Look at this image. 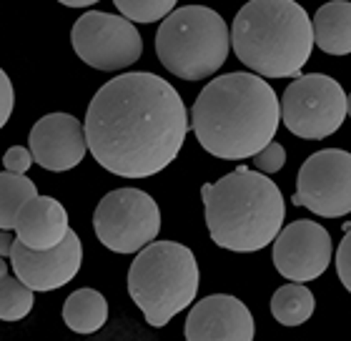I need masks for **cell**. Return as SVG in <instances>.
<instances>
[{
	"mask_svg": "<svg viewBox=\"0 0 351 341\" xmlns=\"http://www.w3.org/2000/svg\"><path fill=\"white\" fill-rule=\"evenodd\" d=\"M88 151L106 171L148 178L169 168L191 128L181 95L156 73H123L108 80L86 110Z\"/></svg>",
	"mask_w": 351,
	"mask_h": 341,
	"instance_id": "1",
	"label": "cell"
},
{
	"mask_svg": "<svg viewBox=\"0 0 351 341\" xmlns=\"http://www.w3.org/2000/svg\"><path fill=\"white\" fill-rule=\"evenodd\" d=\"M281 103L254 73H226L198 93L191 128L206 153L221 161H246L276 138Z\"/></svg>",
	"mask_w": 351,
	"mask_h": 341,
	"instance_id": "2",
	"label": "cell"
},
{
	"mask_svg": "<svg viewBox=\"0 0 351 341\" xmlns=\"http://www.w3.org/2000/svg\"><path fill=\"white\" fill-rule=\"evenodd\" d=\"M206 226L216 246L251 254L276 241L286 218L284 196L269 176L239 166L201 186Z\"/></svg>",
	"mask_w": 351,
	"mask_h": 341,
	"instance_id": "3",
	"label": "cell"
},
{
	"mask_svg": "<svg viewBox=\"0 0 351 341\" xmlns=\"http://www.w3.org/2000/svg\"><path fill=\"white\" fill-rule=\"evenodd\" d=\"M231 45L258 78H299L314 51V25L293 0H251L236 13Z\"/></svg>",
	"mask_w": 351,
	"mask_h": 341,
	"instance_id": "4",
	"label": "cell"
},
{
	"mask_svg": "<svg viewBox=\"0 0 351 341\" xmlns=\"http://www.w3.org/2000/svg\"><path fill=\"white\" fill-rule=\"evenodd\" d=\"M128 294L151 327H166L198 294V263L189 246L154 241L128 269Z\"/></svg>",
	"mask_w": 351,
	"mask_h": 341,
	"instance_id": "5",
	"label": "cell"
},
{
	"mask_svg": "<svg viewBox=\"0 0 351 341\" xmlns=\"http://www.w3.org/2000/svg\"><path fill=\"white\" fill-rule=\"evenodd\" d=\"M231 33L216 10L204 5L176 8L156 33L163 68L181 80H206L228 58Z\"/></svg>",
	"mask_w": 351,
	"mask_h": 341,
	"instance_id": "6",
	"label": "cell"
},
{
	"mask_svg": "<svg viewBox=\"0 0 351 341\" xmlns=\"http://www.w3.org/2000/svg\"><path fill=\"white\" fill-rule=\"evenodd\" d=\"M278 103L284 126L293 136L306 141L329 138L346 118L344 88L324 73H308L291 80Z\"/></svg>",
	"mask_w": 351,
	"mask_h": 341,
	"instance_id": "7",
	"label": "cell"
},
{
	"mask_svg": "<svg viewBox=\"0 0 351 341\" xmlns=\"http://www.w3.org/2000/svg\"><path fill=\"white\" fill-rule=\"evenodd\" d=\"M95 236L116 254H136L161 231V209L146 191L116 189L101 198L93 213Z\"/></svg>",
	"mask_w": 351,
	"mask_h": 341,
	"instance_id": "8",
	"label": "cell"
},
{
	"mask_svg": "<svg viewBox=\"0 0 351 341\" xmlns=\"http://www.w3.org/2000/svg\"><path fill=\"white\" fill-rule=\"evenodd\" d=\"M71 45L78 58L95 71H123L143 53V40L123 15L88 10L71 30Z\"/></svg>",
	"mask_w": 351,
	"mask_h": 341,
	"instance_id": "9",
	"label": "cell"
},
{
	"mask_svg": "<svg viewBox=\"0 0 351 341\" xmlns=\"http://www.w3.org/2000/svg\"><path fill=\"white\" fill-rule=\"evenodd\" d=\"M291 201L324 218L351 213V153L324 148L308 156L299 171V186Z\"/></svg>",
	"mask_w": 351,
	"mask_h": 341,
	"instance_id": "10",
	"label": "cell"
},
{
	"mask_svg": "<svg viewBox=\"0 0 351 341\" xmlns=\"http://www.w3.org/2000/svg\"><path fill=\"white\" fill-rule=\"evenodd\" d=\"M331 263V236L322 224L296 218L274 241V266L286 281H314Z\"/></svg>",
	"mask_w": 351,
	"mask_h": 341,
	"instance_id": "11",
	"label": "cell"
},
{
	"mask_svg": "<svg viewBox=\"0 0 351 341\" xmlns=\"http://www.w3.org/2000/svg\"><path fill=\"white\" fill-rule=\"evenodd\" d=\"M5 256L10 259V266L15 276L33 291H53L73 281L83 263V244L78 233L71 228L66 241L51 251H33L23 246L21 241L13 239L8 246Z\"/></svg>",
	"mask_w": 351,
	"mask_h": 341,
	"instance_id": "12",
	"label": "cell"
},
{
	"mask_svg": "<svg viewBox=\"0 0 351 341\" xmlns=\"http://www.w3.org/2000/svg\"><path fill=\"white\" fill-rule=\"evenodd\" d=\"M28 151L33 163L45 171H71L86 158V128L71 113H48L30 128Z\"/></svg>",
	"mask_w": 351,
	"mask_h": 341,
	"instance_id": "13",
	"label": "cell"
},
{
	"mask_svg": "<svg viewBox=\"0 0 351 341\" xmlns=\"http://www.w3.org/2000/svg\"><path fill=\"white\" fill-rule=\"evenodd\" d=\"M254 316L241 298L216 294L191 306L186 341H254Z\"/></svg>",
	"mask_w": 351,
	"mask_h": 341,
	"instance_id": "14",
	"label": "cell"
},
{
	"mask_svg": "<svg viewBox=\"0 0 351 341\" xmlns=\"http://www.w3.org/2000/svg\"><path fill=\"white\" fill-rule=\"evenodd\" d=\"M71 224L68 211L53 196L30 198L15 216V239L33 251H51L66 241Z\"/></svg>",
	"mask_w": 351,
	"mask_h": 341,
	"instance_id": "15",
	"label": "cell"
},
{
	"mask_svg": "<svg viewBox=\"0 0 351 341\" xmlns=\"http://www.w3.org/2000/svg\"><path fill=\"white\" fill-rule=\"evenodd\" d=\"M314 43L329 56H349L351 53V3L337 0L316 10Z\"/></svg>",
	"mask_w": 351,
	"mask_h": 341,
	"instance_id": "16",
	"label": "cell"
},
{
	"mask_svg": "<svg viewBox=\"0 0 351 341\" xmlns=\"http://www.w3.org/2000/svg\"><path fill=\"white\" fill-rule=\"evenodd\" d=\"M63 321L75 334H95L108 321V301L95 289L73 291L63 304Z\"/></svg>",
	"mask_w": 351,
	"mask_h": 341,
	"instance_id": "17",
	"label": "cell"
},
{
	"mask_svg": "<svg viewBox=\"0 0 351 341\" xmlns=\"http://www.w3.org/2000/svg\"><path fill=\"white\" fill-rule=\"evenodd\" d=\"M314 294L304 283H286L271 296V314L281 327H301L314 314Z\"/></svg>",
	"mask_w": 351,
	"mask_h": 341,
	"instance_id": "18",
	"label": "cell"
},
{
	"mask_svg": "<svg viewBox=\"0 0 351 341\" xmlns=\"http://www.w3.org/2000/svg\"><path fill=\"white\" fill-rule=\"evenodd\" d=\"M38 196L36 181H30L28 176H15L3 171L0 174V231L15 228V216L28 204L30 198Z\"/></svg>",
	"mask_w": 351,
	"mask_h": 341,
	"instance_id": "19",
	"label": "cell"
},
{
	"mask_svg": "<svg viewBox=\"0 0 351 341\" xmlns=\"http://www.w3.org/2000/svg\"><path fill=\"white\" fill-rule=\"evenodd\" d=\"M36 291L28 289L18 276H3L0 279V319L21 321L33 309Z\"/></svg>",
	"mask_w": 351,
	"mask_h": 341,
	"instance_id": "20",
	"label": "cell"
},
{
	"mask_svg": "<svg viewBox=\"0 0 351 341\" xmlns=\"http://www.w3.org/2000/svg\"><path fill=\"white\" fill-rule=\"evenodd\" d=\"M116 10L128 23H154L166 21L176 10L173 0H113Z\"/></svg>",
	"mask_w": 351,
	"mask_h": 341,
	"instance_id": "21",
	"label": "cell"
},
{
	"mask_svg": "<svg viewBox=\"0 0 351 341\" xmlns=\"http://www.w3.org/2000/svg\"><path fill=\"white\" fill-rule=\"evenodd\" d=\"M254 163H256L258 174H276V171H281V168H284V163H286L284 145L276 143V141H271V143L266 145L261 153H256V156H254Z\"/></svg>",
	"mask_w": 351,
	"mask_h": 341,
	"instance_id": "22",
	"label": "cell"
},
{
	"mask_svg": "<svg viewBox=\"0 0 351 341\" xmlns=\"http://www.w3.org/2000/svg\"><path fill=\"white\" fill-rule=\"evenodd\" d=\"M3 166H5L8 174L25 176V171L33 166V156H30L28 148H23V145H13V148H8L5 156H3Z\"/></svg>",
	"mask_w": 351,
	"mask_h": 341,
	"instance_id": "23",
	"label": "cell"
},
{
	"mask_svg": "<svg viewBox=\"0 0 351 341\" xmlns=\"http://www.w3.org/2000/svg\"><path fill=\"white\" fill-rule=\"evenodd\" d=\"M337 274L339 281L344 283L346 291L351 294V228L346 231V236L337 248Z\"/></svg>",
	"mask_w": 351,
	"mask_h": 341,
	"instance_id": "24",
	"label": "cell"
},
{
	"mask_svg": "<svg viewBox=\"0 0 351 341\" xmlns=\"http://www.w3.org/2000/svg\"><path fill=\"white\" fill-rule=\"evenodd\" d=\"M15 106V93H13V83L8 78V73L0 68V128L10 121V113H13Z\"/></svg>",
	"mask_w": 351,
	"mask_h": 341,
	"instance_id": "25",
	"label": "cell"
},
{
	"mask_svg": "<svg viewBox=\"0 0 351 341\" xmlns=\"http://www.w3.org/2000/svg\"><path fill=\"white\" fill-rule=\"evenodd\" d=\"M63 5H68V8H90V5H93V0H63Z\"/></svg>",
	"mask_w": 351,
	"mask_h": 341,
	"instance_id": "26",
	"label": "cell"
},
{
	"mask_svg": "<svg viewBox=\"0 0 351 341\" xmlns=\"http://www.w3.org/2000/svg\"><path fill=\"white\" fill-rule=\"evenodd\" d=\"M8 276V261H3V256H0V279Z\"/></svg>",
	"mask_w": 351,
	"mask_h": 341,
	"instance_id": "27",
	"label": "cell"
},
{
	"mask_svg": "<svg viewBox=\"0 0 351 341\" xmlns=\"http://www.w3.org/2000/svg\"><path fill=\"white\" fill-rule=\"evenodd\" d=\"M346 116H351V93L346 95Z\"/></svg>",
	"mask_w": 351,
	"mask_h": 341,
	"instance_id": "28",
	"label": "cell"
}]
</instances>
